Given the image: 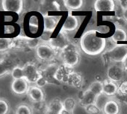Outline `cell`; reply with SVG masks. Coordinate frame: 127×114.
I'll return each instance as SVG.
<instances>
[{
  "mask_svg": "<svg viewBox=\"0 0 127 114\" xmlns=\"http://www.w3.org/2000/svg\"><path fill=\"white\" fill-rule=\"evenodd\" d=\"M85 108L89 114H99L100 112V109L96 104H92Z\"/></svg>",
  "mask_w": 127,
  "mask_h": 114,
  "instance_id": "obj_28",
  "label": "cell"
},
{
  "mask_svg": "<svg viewBox=\"0 0 127 114\" xmlns=\"http://www.w3.org/2000/svg\"><path fill=\"white\" fill-rule=\"evenodd\" d=\"M24 78L29 84H36L39 78L42 76L37 67L33 63H27L23 67Z\"/></svg>",
  "mask_w": 127,
  "mask_h": 114,
  "instance_id": "obj_4",
  "label": "cell"
},
{
  "mask_svg": "<svg viewBox=\"0 0 127 114\" xmlns=\"http://www.w3.org/2000/svg\"><path fill=\"white\" fill-rule=\"evenodd\" d=\"M51 43H52V46L54 48H61V49H62L64 47H65L67 44H69L67 43V37L64 31H61L58 34L57 37H55L52 40Z\"/></svg>",
  "mask_w": 127,
  "mask_h": 114,
  "instance_id": "obj_18",
  "label": "cell"
},
{
  "mask_svg": "<svg viewBox=\"0 0 127 114\" xmlns=\"http://www.w3.org/2000/svg\"><path fill=\"white\" fill-rule=\"evenodd\" d=\"M123 19L127 22V8H125V9L123 11Z\"/></svg>",
  "mask_w": 127,
  "mask_h": 114,
  "instance_id": "obj_33",
  "label": "cell"
},
{
  "mask_svg": "<svg viewBox=\"0 0 127 114\" xmlns=\"http://www.w3.org/2000/svg\"><path fill=\"white\" fill-rule=\"evenodd\" d=\"M102 84L103 82L99 81H94L92 84H91V85L88 89L91 90L92 92H94L95 95H96L97 96H99L102 94Z\"/></svg>",
  "mask_w": 127,
  "mask_h": 114,
  "instance_id": "obj_22",
  "label": "cell"
},
{
  "mask_svg": "<svg viewBox=\"0 0 127 114\" xmlns=\"http://www.w3.org/2000/svg\"><path fill=\"white\" fill-rule=\"evenodd\" d=\"M27 95L31 101L34 103H40L44 101L45 93L42 88L37 86H31L29 87Z\"/></svg>",
  "mask_w": 127,
  "mask_h": 114,
  "instance_id": "obj_10",
  "label": "cell"
},
{
  "mask_svg": "<svg viewBox=\"0 0 127 114\" xmlns=\"http://www.w3.org/2000/svg\"><path fill=\"white\" fill-rule=\"evenodd\" d=\"M102 111L104 114H120V104L115 99H108L105 103Z\"/></svg>",
  "mask_w": 127,
  "mask_h": 114,
  "instance_id": "obj_13",
  "label": "cell"
},
{
  "mask_svg": "<svg viewBox=\"0 0 127 114\" xmlns=\"http://www.w3.org/2000/svg\"><path fill=\"white\" fill-rule=\"evenodd\" d=\"M11 88L14 94L21 95L26 94L28 92L29 89V85L25 78L14 79L11 82Z\"/></svg>",
  "mask_w": 127,
  "mask_h": 114,
  "instance_id": "obj_7",
  "label": "cell"
},
{
  "mask_svg": "<svg viewBox=\"0 0 127 114\" xmlns=\"http://www.w3.org/2000/svg\"><path fill=\"white\" fill-rule=\"evenodd\" d=\"M64 109L63 101L58 98L52 99L49 104L45 114H61Z\"/></svg>",
  "mask_w": 127,
  "mask_h": 114,
  "instance_id": "obj_14",
  "label": "cell"
},
{
  "mask_svg": "<svg viewBox=\"0 0 127 114\" xmlns=\"http://www.w3.org/2000/svg\"><path fill=\"white\" fill-rule=\"evenodd\" d=\"M2 11L5 12H14L20 14L23 9V0H2L1 2Z\"/></svg>",
  "mask_w": 127,
  "mask_h": 114,
  "instance_id": "obj_5",
  "label": "cell"
},
{
  "mask_svg": "<svg viewBox=\"0 0 127 114\" xmlns=\"http://www.w3.org/2000/svg\"><path fill=\"white\" fill-rule=\"evenodd\" d=\"M63 3L70 11H76L82 7L84 2L82 0H64L63 1Z\"/></svg>",
  "mask_w": 127,
  "mask_h": 114,
  "instance_id": "obj_20",
  "label": "cell"
},
{
  "mask_svg": "<svg viewBox=\"0 0 127 114\" xmlns=\"http://www.w3.org/2000/svg\"><path fill=\"white\" fill-rule=\"evenodd\" d=\"M120 4H121V5H122L123 10H124L125 8H127V1H121V2H120Z\"/></svg>",
  "mask_w": 127,
  "mask_h": 114,
  "instance_id": "obj_34",
  "label": "cell"
},
{
  "mask_svg": "<svg viewBox=\"0 0 127 114\" xmlns=\"http://www.w3.org/2000/svg\"><path fill=\"white\" fill-rule=\"evenodd\" d=\"M59 17L49 14L43 15V30L45 32H52L56 28Z\"/></svg>",
  "mask_w": 127,
  "mask_h": 114,
  "instance_id": "obj_12",
  "label": "cell"
},
{
  "mask_svg": "<svg viewBox=\"0 0 127 114\" xmlns=\"http://www.w3.org/2000/svg\"><path fill=\"white\" fill-rule=\"evenodd\" d=\"M29 28L32 34H36L39 29V20L37 16H32L29 21Z\"/></svg>",
  "mask_w": 127,
  "mask_h": 114,
  "instance_id": "obj_23",
  "label": "cell"
},
{
  "mask_svg": "<svg viewBox=\"0 0 127 114\" xmlns=\"http://www.w3.org/2000/svg\"><path fill=\"white\" fill-rule=\"evenodd\" d=\"M15 114H33V110L29 104H20L16 107Z\"/></svg>",
  "mask_w": 127,
  "mask_h": 114,
  "instance_id": "obj_24",
  "label": "cell"
},
{
  "mask_svg": "<svg viewBox=\"0 0 127 114\" xmlns=\"http://www.w3.org/2000/svg\"><path fill=\"white\" fill-rule=\"evenodd\" d=\"M13 80L14 79H21V78H24V75H23V67H20V66H15L14 67V69L11 71V73Z\"/></svg>",
  "mask_w": 127,
  "mask_h": 114,
  "instance_id": "obj_27",
  "label": "cell"
},
{
  "mask_svg": "<svg viewBox=\"0 0 127 114\" xmlns=\"http://www.w3.org/2000/svg\"><path fill=\"white\" fill-rule=\"evenodd\" d=\"M97 98H98V96L96 95H95L94 92H92L91 90H89L88 89L86 91H85V92L82 95L79 104L82 107H86L88 106L95 104L96 102Z\"/></svg>",
  "mask_w": 127,
  "mask_h": 114,
  "instance_id": "obj_16",
  "label": "cell"
},
{
  "mask_svg": "<svg viewBox=\"0 0 127 114\" xmlns=\"http://www.w3.org/2000/svg\"><path fill=\"white\" fill-rule=\"evenodd\" d=\"M37 57L42 61H50L55 54L54 48L47 44H40L36 48Z\"/></svg>",
  "mask_w": 127,
  "mask_h": 114,
  "instance_id": "obj_6",
  "label": "cell"
},
{
  "mask_svg": "<svg viewBox=\"0 0 127 114\" xmlns=\"http://www.w3.org/2000/svg\"><path fill=\"white\" fill-rule=\"evenodd\" d=\"M27 44L31 48H36L39 46V40L37 39H31L27 42Z\"/></svg>",
  "mask_w": 127,
  "mask_h": 114,
  "instance_id": "obj_30",
  "label": "cell"
},
{
  "mask_svg": "<svg viewBox=\"0 0 127 114\" xmlns=\"http://www.w3.org/2000/svg\"><path fill=\"white\" fill-rule=\"evenodd\" d=\"M14 66L11 60L8 58L0 59V78H2L9 73H11Z\"/></svg>",
  "mask_w": 127,
  "mask_h": 114,
  "instance_id": "obj_17",
  "label": "cell"
},
{
  "mask_svg": "<svg viewBox=\"0 0 127 114\" xmlns=\"http://www.w3.org/2000/svg\"><path fill=\"white\" fill-rule=\"evenodd\" d=\"M79 25V20L78 19V17L74 16L70 13L62 25L61 31L64 32L73 31L76 29H77Z\"/></svg>",
  "mask_w": 127,
  "mask_h": 114,
  "instance_id": "obj_11",
  "label": "cell"
},
{
  "mask_svg": "<svg viewBox=\"0 0 127 114\" xmlns=\"http://www.w3.org/2000/svg\"><path fill=\"white\" fill-rule=\"evenodd\" d=\"M124 69L123 66L112 65L108 69L107 75L110 81L114 82L120 81L123 79L124 75Z\"/></svg>",
  "mask_w": 127,
  "mask_h": 114,
  "instance_id": "obj_9",
  "label": "cell"
},
{
  "mask_svg": "<svg viewBox=\"0 0 127 114\" xmlns=\"http://www.w3.org/2000/svg\"><path fill=\"white\" fill-rule=\"evenodd\" d=\"M61 114H73V112H70V111H68V110H66L64 109H63V110H62Z\"/></svg>",
  "mask_w": 127,
  "mask_h": 114,
  "instance_id": "obj_35",
  "label": "cell"
},
{
  "mask_svg": "<svg viewBox=\"0 0 127 114\" xmlns=\"http://www.w3.org/2000/svg\"><path fill=\"white\" fill-rule=\"evenodd\" d=\"M126 55L127 45L125 44L117 45L106 53L108 59L115 63H122Z\"/></svg>",
  "mask_w": 127,
  "mask_h": 114,
  "instance_id": "obj_3",
  "label": "cell"
},
{
  "mask_svg": "<svg viewBox=\"0 0 127 114\" xmlns=\"http://www.w3.org/2000/svg\"><path fill=\"white\" fill-rule=\"evenodd\" d=\"M106 40L103 37H98L97 31L90 30L84 33L80 40L81 49L85 54L91 56L101 54L105 48Z\"/></svg>",
  "mask_w": 127,
  "mask_h": 114,
  "instance_id": "obj_1",
  "label": "cell"
},
{
  "mask_svg": "<svg viewBox=\"0 0 127 114\" xmlns=\"http://www.w3.org/2000/svg\"><path fill=\"white\" fill-rule=\"evenodd\" d=\"M94 7L96 12H112L115 10V3L113 0H96Z\"/></svg>",
  "mask_w": 127,
  "mask_h": 114,
  "instance_id": "obj_8",
  "label": "cell"
},
{
  "mask_svg": "<svg viewBox=\"0 0 127 114\" xmlns=\"http://www.w3.org/2000/svg\"><path fill=\"white\" fill-rule=\"evenodd\" d=\"M61 58L66 67H73L79 63L80 54L74 45L69 43L61 49Z\"/></svg>",
  "mask_w": 127,
  "mask_h": 114,
  "instance_id": "obj_2",
  "label": "cell"
},
{
  "mask_svg": "<svg viewBox=\"0 0 127 114\" xmlns=\"http://www.w3.org/2000/svg\"><path fill=\"white\" fill-rule=\"evenodd\" d=\"M47 84V81H46V79L42 75L40 78H39V80L37 81V83H36V84H37V87H44L46 84Z\"/></svg>",
  "mask_w": 127,
  "mask_h": 114,
  "instance_id": "obj_31",
  "label": "cell"
},
{
  "mask_svg": "<svg viewBox=\"0 0 127 114\" xmlns=\"http://www.w3.org/2000/svg\"><path fill=\"white\" fill-rule=\"evenodd\" d=\"M63 105L64 110L70 112H73L76 106V101L73 98H67L63 101Z\"/></svg>",
  "mask_w": 127,
  "mask_h": 114,
  "instance_id": "obj_25",
  "label": "cell"
},
{
  "mask_svg": "<svg viewBox=\"0 0 127 114\" xmlns=\"http://www.w3.org/2000/svg\"><path fill=\"white\" fill-rule=\"evenodd\" d=\"M14 46V41L11 38H0V52H5Z\"/></svg>",
  "mask_w": 127,
  "mask_h": 114,
  "instance_id": "obj_21",
  "label": "cell"
},
{
  "mask_svg": "<svg viewBox=\"0 0 127 114\" xmlns=\"http://www.w3.org/2000/svg\"><path fill=\"white\" fill-rule=\"evenodd\" d=\"M111 40L114 43L127 41V32L121 28H117L111 36Z\"/></svg>",
  "mask_w": 127,
  "mask_h": 114,
  "instance_id": "obj_19",
  "label": "cell"
},
{
  "mask_svg": "<svg viewBox=\"0 0 127 114\" xmlns=\"http://www.w3.org/2000/svg\"><path fill=\"white\" fill-rule=\"evenodd\" d=\"M118 86L112 81L106 80L102 84V94L107 97H111L118 92Z\"/></svg>",
  "mask_w": 127,
  "mask_h": 114,
  "instance_id": "obj_15",
  "label": "cell"
},
{
  "mask_svg": "<svg viewBox=\"0 0 127 114\" xmlns=\"http://www.w3.org/2000/svg\"><path fill=\"white\" fill-rule=\"evenodd\" d=\"M118 91L122 95H127V81L123 82L118 88Z\"/></svg>",
  "mask_w": 127,
  "mask_h": 114,
  "instance_id": "obj_29",
  "label": "cell"
},
{
  "mask_svg": "<svg viewBox=\"0 0 127 114\" xmlns=\"http://www.w3.org/2000/svg\"><path fill=\"white\" fill-rule=\"evenodd\" d=\"M11 106L8 101L5 98H0V114H9Z\"/></svg>",
  "mask_w": 127,
  "mask_h": 114,
  "instance_id": "obj_26",
  "label": "cell"
},
{
  "mask_svg": "<svg viewBox=\"0 0 127 114\" xmlns=\"http://www.w3.org/2000/svg\"><path fill=\"white\" fill-rule=\"evenodd\" d=\"M122 66H123L124 70H125V71H126V70L127 71V55L125 57V58H124L123 61L122 62Z\"/></svg>",
  "mask_w": 127,
  "mask_h": 114,
  "instance_id": "obj_32",
  "label": "cell"
}]
</instances>
